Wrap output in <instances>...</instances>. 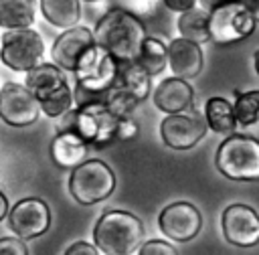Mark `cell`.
Listing matches in <instances>:
<instances>
[{
	"label": "cell",
	"mask_w": 259,
	"mask_h": 255,
	"mask_svg": "<svg viewBox=\"0 0 259 255\" xmlns=\"http://www.w3.org/2000/svg\"><path fill=\"white\" fill-rule=\"evenodd\" d=\"M156 0H113L115 8H121L138 18H148L156 12Z\"/></svg>",
	"instance_id": "4316f807"
},
{
	"label": "cell",
	"mask_w": 259,
	"mask_h": 255,
	"mask_svg": "<svg viewBox=\"0 0 259 255\" xmlns=\"http://www.w3.org/2000/svg\"><path fill=\"white\" fill-rule=\"evenodd\" d=\"M115 190V174L103 160H83L71 168L69 192L79 204H97Z\"/></svg>",
	"instance_id": "8992f818"
},
{
	"label": "cell",
	"mask_w": 259,
	"mask_h": 255,
	"mask_svg": "<svg viewBox=\"0 0 259 255\" xmlns=\"http://www.w3.org/2000/svg\"><path fill=\"white\" fill-rule=\"evenodd\" d=\"M245 6H247V10L253 14V18L259 22V0H241Z\"/></svg>",
	"instance_id": "836d02e7"
},
{
	"label": "cell",
	"mask_w": 259,
	"mask_h": 255,
	"mask_svg": "<svg viewBox=\"0 0 259 255\" xmlns=\"http://www.w3.org/2000/svg\"><path fill=\"white\" fill-rule=\"evenodd\" d=\"M146 36L148 34L142 18L115 6L97 20L93 30L95 42L109 51L117 61L136 59L140 45Z\"/></svg>",
	"instance_id": "6da1fadb"
},
{
	"label": "cell",
	"mask_w": 259,
	"mask_h": 255,
	"mask_svg": "<svg viewBox=\"0 0 259 255\" xmlns=\"http://www.w3.org/2000/svg\"><path fill=\"white\" fill-rule=\"evenodd\" d=\"M144 239V223L127 210H107L93 229L95 247L105 255H132Z\"/></svg>",
	"instance_id": "3957f363"
},
{
	"label": "cell",
	"mask_w": 259,
	"mask_h": 255,
	"mask_svg": "<svg viewBox=\"0 0 259 255\" xmlns=\"http://www.w3.org/2000/svg\"><path fill=\"white\" fill-rule=\"evenodd\" d=\"M65 255H99V249L87 241H75L67 247Z\"/></svg>",
	"instance_id": "4dcf8cb0"
},
{
	"label": "cell",
	"mask_w": 259,
	"mask_h": 255,
	"mask_svg": "<svg viewBox=\"0 0 259 255\" xmlns=\"http://www.w3.org/2000/svg\"><path fill=\"white\" fill-rule=\"evenodd\" d=\"M225 239L235 247H253L259 243V215L249 204H231L221 219Z\"/></svg>",
	"instance_id": "5bb4252c"
},
{
	"label": "cell",
	"mask_w": 259,
	"mask_h": 255,
	"mask_svg": "<svg viewBox=\"0 0 259 255\" xmlns=\"http://www.w3.org/2000/svg\"><path fill=\"white\" fill-rule=\"evenodd\" d=\"M6 217H8V198L0 190V221H4Z\"/></svg>",
	"instance_id": "e575fe53"
},
{
	"label": "cell",
	"mask_w": 259,
	"mask_h": 255,
	"mask_svg": "<svg viewBox=\"0 0 259 255\" xmlns=\"http://www.w3.org/2000/svg\"><path fill=\"white\" fill-rule=\"evenodd\" d=\"M87 2H97V0H87Z\"/></svg>",
	"instance_id": "8d00e7d4"
},
{
	"label": "cell",
	"mask_w": 259,
	"mask_h": 255,
	"mask_svg": "<svg viewBox=\"0 0 259 255\" xmlns=\"http://www.w3.org/2000/svg\"><path fill=\"white\" fill-rule=\"evenodd\" d=\"M40 105L36 97L20 83L8 81L0 89V117L14 128H26L38 119Z\"/></svg>",
	"instance_id": "7c38bea8"
},
{
	"label": "cell",
	"mask_w": 259,
	"mask_h": 255,
	"mask_svg": "<svg viewBox=\"0 0 259 255\" xmlns=\"http://www.w3.org/2000/svg\"><path fill=\"white\" fill-rule=\"evenodd\" d=\"M0 255H28V249L18 237H2L0 239Z\"/></svg>",
	"instance_id": "f1b7e54d"
},
{
	"label": "cell",
	"mask_w": 259,
	"mask_h": 255,
	"mask_svg": "<svg viewBox=\"0 0 259 255\" xmlns=\"http://www.w3.org/2000/svg\"><path fill=\"white\" fill-rule=\"evenodd\" d=\"M34 0H0V26L6 30L28 28L34 22Z\"/></svg>",
	"instance_id": "ffe728a7"
},
{
	"label": "cell",
	"mask_w": 259,
	"mask_h": 255,
	"mask_svg": "<svg viewBox=\"0 0 259 255\" xmlns=\"http://www.w3.org/2000/svg\"><path fill=\"white\" fill-rule=\"evenodd\" d=\"M136 61L146 69V73L150 77L162 73L168 65V53H166V45L160 38L154 36H146L140 45V51L136 55Z\"/></svg>",
	"instance_id": "cb8c5ba5"
},
{
	"label": "cell",
	"mask_w": 259,
	"mask_h": 255,
	"mask_svg": "<svg viewBox=\"0 0 259 255\" xmlns=\"http://www.w3.org/2000/svg\"><path fill=\"white\" fill-rule=\"evenodd\" d=\"M158 225H160V231L166 237H170L172 241L186 243L200 233L202 215L194 204H190L186 200H178V202L168 204L160 212Z\"/></svg>",
	"instance_id": "4fadbf2b"
},
{
	"label": "cell",
	"mask_w": 259,
	"mask_h": 255,
	"mask_svg": "<svg viewBox=\"0 0 259 255\" xmlns=\"http://www.w3.org/2000/svg\"><path fill=\"white\" fill-rule=\"evenodd\" d=\"M24 87L36 97L40 111L49 117H61L73 107V91L61 67L53 63H38L26 71Z\"/></svg>",
	"instance_id": "277c9868"
},
{
	"label": "cell",
	"mask_w": 259,
	"mask_h": 255,
	"mask_svg": "<svg viewBox=\"0 0 259 255\" xmlns=\"http://www.w3.org/2000/svg\"><path fill=\"white\" fill-rule=\"evenodd\" d=\"M253 63H255V71H257V75H259V49L255 51V57H253Z\"/></svg>",
	"instance_id": "d590c367"
},
{
	"label": "cell",
	"mask_w": 259,
	"mask_h": 255,
	"mask_svg": "<svg viewBox=\"0 0 259 255\" xmlns=\"http://www.w3.org/2000/svg\"><path fill=\"white\" fill-rule=\"evenodd\" d=\"M117 119L105 103H81L61 115L59 130H71L89 146L103 148L117 140Z\"/></svg>",
	"instance_id": "7a4b0ae2"
},
{
	"label": "cell",
	"mask_w": 259,
	"mask_h": 255,
	"mask_svg": "<svg viewBox=\"0 0 259 255\" xmlns=\"http://www.w3.org/2000/svg\"><path fill=\"white\" fill-rule=\"evenodd\" d=\"M42 16L57 28H71L81 18L79 0H40Z\"/></svg>",
	"instance_id": "44dd1931"
},
{
	"label": "cell",
	"mask_w": 259,
	"mask_h": 255,
	"mask_svg": "<svg viewBox=\"0 0 259 255\" xmlns=\"http://www.w3.org/2000/svg\"><path fill=\"white\" fill-rule=\"evenodd\" d=\"M214 166L231 180H259V140L243 134L229 136L217 148Z\"/></svg>",
	"instance_id": "5b68a950"
},
{
	"label": "cell",
	"mask_w": 259,
	"mask_h": 255,
	"mask_svg": "<svg viewBox=\"0 0 259 255\" xmlns=\"http://www.w3.org/2000/svg\"><path fill=\"white\" fill-rule=\"evenodd\" d=\"M166 53H168V65L174 77L188 81V79L198 77V73L202 71L204 57H202V49L198 42L178 36L170 40V45L166 47Z\"/></svg>",
	"instance_id": "2e32d148"
},
{
	"label": "cell",
	"mask_w": 259,
	"mask_h": 255,
	"mask_svg": "<svg viewBox=\"0 0 259 255\" xmlns=\"http://www.w3.org/2000/svg\"><path fill=\"white\" fill-rule=\"evenodd\" d=\"M154 105L164 113H176L194 105V91L186 79L168 77L154 89Z\"/></svg>",
	"instance_id": "e0dca14e"
},
{
	"label": "cell",
	"mask_w": 259,
	"mask_h": 255,
	"mask_svg": "<svg viewBox=\"0 0 259 255\" xmlns=\"http://www.w3.org/2000/svg\"><path fill=\"white\" fill-rule=\"evenodd\" d=\"M178 30L180 36L192 40V42H206L210 40L208 34V10H204L202 6H192L184 12H180L178 18Z\"/></svg>",
	"instance_id": "603a6c76"
},
{
	"label": "cell",
	"mask_w": 259,
	"mask_h": 255,
	"mask_svg": "<svg viewBox=\"0 0 259 255\" xmlns=\"http://www.w3.org/2000/svg\"><path fill=\"white\" fill-rule=\"evenodd\" d=\"M152 77L146 73V69L136 61V59H127V61H117V79L115 85H119L123 91H127L134 99L144 101L150 95V87H152Z\"/></svg>",
	"instance_id": "d6986e66"
},
{
	"label": "cell",
	"mask_w": 259,
	"mask_h": 255,
	"mask_svg": "<svg viewBox=\"0 0 259 255\" xmlns=\"http://www.w3.org/2000/svg\"><path fill=\"white\" fill-rule=\"evenodd\" d=\"M162 2H164V4H166V8H170V10L184 12V10L192 8V6H196V2H198V0H162Z\"/></svg>",
	"instance_id": "1f68e13d"
},
{
	"label": "cell",
	"mask_w": 259,
	"mask_h": 255,
	"mask_svg": "<svg viewBox=\"0 0 259 255\" xmlns=\"http://www.w3.org/2000/svg\"><path fill=\"white\" fill-rule=\"evenodd\" d=\"M255 24L257 20L241 0L217 6L208 12V34L217 45H233L247 38L255 30Z\"/></svg>",
	"instance_id": "ba28073f"
},
{
	"label": "cell",
	"mask_w": 259,
	"mask_h": 255,
	"mask_svg": "<svg viewBox=\"0 0 259 255\" xmlns=\"http://www.w3.org/2000/svg\"><path fill=\"white\" fill-rule=\"evenodd\" d=\"M89 144L71 130H59L51 142V158L59 168H75L89 156Z\"/></svg>",
	"instance_id": "ac0fdd59"
},
{
	"label": "cell",
	"mask_w": 259,
	"mask_h": 255,
	"mask_svg": "<svg viewBox=\"0 0 259 255\" xmlns=\"http://www.w3.org/2000/svg\"><path fill=\"white\" fill-rule=\"evenodd\" d=\"M93 42H95L93 32L87 26H77L75 24L71 28H65V32L61 36H57V40L53 42V49H51L55 65L61 67L63 71L73 73V69L77 65V59Z\"/></svg>",
	"instance_id": "9a60e30c"
},
{
	"label": "cell",
	"mask_w": 259,
	"mask_h": 255,
	"mask_svg": "<svg viewBox=\"0 0 259 255\" xmlns=\"http://www.w3.org/2000/svg\"><path fill=\"white\" fill-rule=\"evenodd\" d=\"M45 53L42 38L36 30L28 28H10L2 34L0 59L12 71H28L40 63Z\"/></svg>",
	"instance_id": "9c48e42d"
},
{
	"label": "cell",
	"mask_w": 259,
	"mask_h": 255,
	"mask_svg": "<svg viewBox=\"0 0 259 255\" xmlns=\"http://www.w3.org/2000/svg\"><path fill=\"white\" fill-rule=\"evenodd\" d=\"M235 95V103H233V111H235V119L237 125H253L259 119V89L255 91H233Z\"/></svg>",
	"instance_id": "d4e9b609"
},
{
	"label": "cell",
	"mask_w": 259,
	"mask_h": 255,
	"mask_svg": "<svg viewBox=\"0 0 259 255\" xmlns=\"http://www.w3.org/2000/svg\"><path fill=\"white\" fill-rule=\"evenodd\" d=\"M200 2V6L204 8V10H212V8H217V6H223V4H229V2H237V0H198Z\"/></svg>",
	"instance_id": "d6a6232c"
},
{
	"label": "cell",
	"mask_w": 259,
	"mask_h": 255,
	"mask_svg": "<svg viewBox=\"0 0 259 255\" xmlns=\"http://www.w3.org/2000/svg\"><path fill=\"white\" fill-rule=\"evenodd\" d=\"M138 99H134L127 91H123L119 85H111L109 91H107V99H105V105L117 115V117H125V115H132L134 109L138 107Z\"/></svg>",
	"instance_id": "484cf974"
},
{
	"label": "cell",
	"mask_w": 259,
	"mask_h": 255,
	"mask_svg": "<svg viewBox=\"0 0 259 255\" xmlns=\"http://www.w3.org/2000/svg\"><path fill=\"white\" fill-rule=\"evenodd\" d=\"M204 119H206V125L212 132H219V134H233L235 128H237L233 103L227 101L225 97L206 99V103H204Z\"/></svg>",
	"instance_id": "7402d4cb"
},
{
	"label": "cell",
	"mask_w": 259,
	"mask_h": 255,
	"mask_svg": "<svg viewBox=\"0 0 259 255\" xmlns=\"http://www.w3.org/2000/svg\"><path fill=\"white\" fill-rule=\"evenodd\" d=\"M138 255H178V251L168 241L152 239V241H146L144 245H140Z\"/></svg>",
	"instance_id": "83f0119b"
},
{
	"label": "cell",
	"mask_w": 259,
	"mask_h": 255,
	"mask_svg": "<svg viewBox=\"0 0 259 255\" xmlns=\"http://www.w3.org/2000/svg\"><path fill=\"white\" fill-rule=\"evenodd\" d=\"M138 123L132 115H125V117H119L117 119V140H132L136 134H138Z\"/></svg>",
	"instance_id": "f546056e"
},
{
	"label": "cell",
	"mask_w": 259,
	"mask_h": 255,
	"mask_svg": "<svg viewBox=\"0 0 259 255\" xmlns=\"http://www.w3.org/2000/svg\"><path fill=\"white\" fill-rule=\"evenodd\" d=\"M77 87L85 91H105L111 85H115L117 79V59L93 42L87 47L81 57L77 59V65L73 69Z\"/></svg>",
	"instance_id": "52a82bcc"
},
{
	"label": "cell",
	"mask_w": 259,
	"mask_h": 255,
	"mask_svg": "<svg viewBox=\"0 0 259 255\" xmlns=\"http://www.w3.org/2000/svg\"><path fill=\"white\" fill-rule=\"evenodd\" d=\"M8 225L18 239H36L45 235L51 227V208L42 198H22L8 212Z\"/></svg>",
	"instance_id": "8fae6325"
},
{
	"label": "cell",
	"mask_w": 259,
	"mask_h": 255,
	"mask_svg": "<svg viewBox=\"0 0 259 255\" xmlns=\"http://www.w3.org/2000/svg\"><path fill=\"white\" fill-rule=\"evenodd\" d=\"M206 119L194 105L176 113H168V117H164L160 123L162 140L172 150H188L196 146L206 136Z\"/></svg>",
	"instance_id": "30bf717a"
}]
</instances>
